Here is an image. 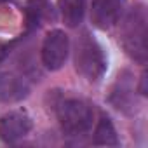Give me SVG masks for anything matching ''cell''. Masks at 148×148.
<instances>
[{
	"instance_id": "cell-1",
	"label": "cell",
	"mask_w": 148,
	"mask_h": 148,
	"mask_svg": "<svg viewBox=\"0 0 148 148\" xmlns=\"http://www.w3.org/2000/svg\"><path fill=\"white\" fill-rule=\"evenodd\" d=\"M75 68L91 82L99 80L106 71V58L99 44L87 33L79 37L75 47Z\"/></svg>"
},
{
	"instance_id": "cell-2",
	"label": "cell",
	"mask_w": 148,
	"mask_h": 148,
	"mask_svg": "<svg viewBox=\"0 0 148 148\" xmlns=\"http://www.w3.org/2000/svg\"><path fill=\"white\" fill-rule=\"evenodd\" d=\"M124 47L138 63H146V14L143 7H132L124 21Z\"/></svg>"
},
{
	"instance_id": "cell-3",
	"label": "cell",
	"mask_w": 148,
	"mask_h": 148,
	"mask_svg": "<svg viewBox=\"0 0 148 148\" xmlns=\"http://www.w3.org/2000/svg\"><path fill=\"white\" fill-rule=\"evenodd\" d=\"M58 119L64 132L79 136L91 129L94 112L91 105L82 99H66L58 108Z\"/></svg>"
},
{
	"instance_id": "cell-4",
	"label": "cell",
	"mask_w": 148,
	"mask_h": 148,
	"mask_svg": "<svg viewBox=\"0 0 148 148\" xmlns=\"http://www.w3.org/2000/svg\"><path fill=\"white\" fill-rule=\"evenodd\" d=\"M70 51L68 35L61 30H52L47 33L44 45H42V63L47 70H59Z\"/></svg>"
},
{
	"instance_id": "cell-5",
	"label": "cell",
	"mask_w": 148,
	"mask_h": 148,
	"mask_svg": "<svg viewBox=\"0 0 148 148\" xmlns=\"http://www.w3.org/2000/svg\"><path fill=\"white\" fill-rule=\"evenodd\" d=\"M32 129V119L26 112H9L0 119V139L4 143H16Z\"/></svg>"
},
{
	"instance_id": "cell-6",
	"label": "cell",
	"mask_w": 148,
	"mask_h": 148,
	"mask_svg": "<svg viewBox=\"0 0 148 148\" xmlns=\"http://www.w3.org/2000/svg\"><path fill=\"white\" fill-rule=\"evenodd\" d=\"M120 11H122V0H92L91 19L94 26L108 30L119 21Z\"/></svg>"
},
{
	"instance_id": "cell-7",
	"label": "cell",
	"mask_w": 148,
	"mask_h": 148,
	"mask_svg": "<svg viewBox=\"0 0 148 148\" xmlns=\"http://www.w3.org/2000/svg\"><path fill=\"white\" fill-rule=\"evenodd\" d=\"M30 92V84L25 77L18 73H2L0 75V101L4 103H18L25 99Z\"/></svg>"
},
{
	"instance_id": "cell-8",
	"label": "cell",
	"mask_w": 148,
	"mask_h": 148,
	"mask_svg": "<svg viewBox=\"0 0 148 148\" xmlns=\"http://www.w3.org/2000/svg\"><path fill=\"white\" fill-rule=\"evenodd\" d=\"M58 5H59L61 18H63L66 26L75 28L82 23L84 12H86L84 0H58Z\"/></svg>"
},
{
	"instance_id": "cell-9",
	"label": "cell",
	"mask_w": 148,
	"mask_h": 148,
	"mask_svg": "<svg viewBox=\"0 0 148 148\" xmlns=\"http://www.w3.org/2000/svg\"><path fill=\"white\" fill-rule=\"evenodd\" d=\"M94 143L103 145V146H117L119 145L117 131H115L112 120L105 115L98 120V125H96V131H94Z\"/></svg>"
},
{
	"instance_id": "cell-10",
	"label": "cell",
	"mask_w": 148,
	"mask_h": 148,
	"mask_svg": "<svg viewBox=\"0 0 148 148\" xmlns=\"http://www.w3.org/2000/svg\"><path fill=\"white\" fill-rule=\"evenodd\" d=\"M49 5L45 0H32L28 4V9H26V16H28V26L30 28H35L40 25V19L45 16Z\"/></svg>"
},
{
	"instance_id": "cell-11",
	"label": "cell",
	"mask_w": 148,
	"mask_h": 148,
	"mask_svg": "<svg viewBox=\"0 0 148 148\" xmlns=\"http://www.w3.org/2000/svg\"><path fill=\"white\" fill-rule=\"evenodd\" d=\"M0 2H4V0H0Z\"/></svg>"
}]
</instances>
